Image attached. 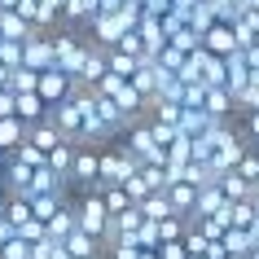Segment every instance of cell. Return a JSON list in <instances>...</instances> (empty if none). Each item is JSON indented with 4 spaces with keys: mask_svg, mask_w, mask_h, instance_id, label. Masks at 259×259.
<instances>
[{
    "mask_svg": "<svg viewBox=\"0 0 259 259\" xmlns=\"http://www.w3.org/2000/svg\"><path fill=\"white\" fill-rule=\"evenodd\" d=\"M75 229H79V215H75V198H70V202L53 215V224H49V237H53V242H66Z\"/></svg>",
    "mask_w": 259,
    "mask_h": 259,
    "instance_id": "9",
    "label": "cell"
},
{
    "mask_svg": "<svg viewBox=\"0 0 259 259\" xmlns=\"http://www.w3.org/2000/svg\"><path fill=\"white\" fill-rule=\"evenodd\" d=\"M40 97H44V106L53 110V106H62V101H70L75 97V79H70L66 70H44L40 75Z\"/></svg>",
    "mask_w": 259,
    "mask_h": 259,
    "instance_id": "3",
    "label": "cell"
},
{
    "mask_svg": "<svg viewBox=\"0 0 259 259\" xmlns=\"http://www.w3.org/2000/svg\"><path fill=\"white\" fill-rule=\"evenodd\" d=\"M27 141H31V145H35V150H40V154H53V150H57V145H62V141H66V137H62V132H57L53 123L44 119V123H35V127H31V132H27Z\"/></svg>",
    "mask_w": 259,
    "mask_h": 259,
    "instance_id": "8",
    "label": "cell"
},
{
    "mask_svg": "<svg viewBox=\"0 0 259 259\" xmlns=\"http://www.w3.org/2000/svg\"><path fill=\"white\" fill-rule=\"evenodd\" d=\"M141 215H145V224H163V220H171L176 211H171V202H167V193H154V198L141 202Z\"/></svg>",
    "mask_w": 259,
    "mask_h": 259,
    "instance_id": "11",
    "label": "cell"
},
{
    "mask_svg": "<svg viewBox=\"0 0 259 259\" xmlns=\"http://www.w3.org/2000/svg\"><path fill=\"white\" fill-rule=\"evenodd\" d=\"M141 259H158V250H145V255H141Z\"/></svg>",
    "mask_w": 259,
    "mask_h": 259,
    "instance_id": "25",
    "label": "cell"
},
{
    "mask_svg": "<svg viewBox=\"0 0 259 259\" xmlns=\"http://www.w3.org/2000/svg\"><path fill=\"white\" fill-rule=\"evenodd\" d=\"M185 233H189V220L185 215H171V220H163V224H158V242H185Z\"/></svg>",
    "mask_w": 259,
    "mask_h": 259,
    "instance_id": "17",
    "label": "cell"
},
{
    "mask_svg": "<svg viewBox=\"0 0 259 259\" xmlns=\"http://www.w3.org/2000/svg\"><path fill=\"white\" fill-rule=\"evenodd\" d=\"M0 259H35V246H31L27 237H14V242L0 250Z\"/></svg>",
    "mask_w": 259,
    "mask_h": 259,
    "instance_id": "21",
    "label": "cell"
},
{
    "mask_svg": "<svg viewBox=\"0 0 259 259\" xmlns=\"http://www.w3.org/2000/svg\"><path fill=\"white\" fill-rule=\"evenodd\" d=\"M9 93L22 97V93H40V70H14V79H9Z\"/></svg>",
    "mask_w": 259,
    "mask_h": 259,
    "instance_id": "16",
    "label": "cell"
},
{
    "mask_svg": "<svg viewBox=\"0 0 259 259\" xmlns=\"http://www.w3.org/2000/svg\"><path fill=\"white\" fill-rule=\"evenodd\" d=\"M18 119L27 123V127L44 123V119H49V106H44V97H40V93H22V97H18Z\"/></svg>",
    "mask_w": 259,
    "mask_h": 259,
    "instance_id": "6",
    "label": "cell"
},
{
    "mask_svg": "<svg viewBox=\"0 0 259 259\" xmlns=\"http://www.w3.org/2000/svg\"><path fill=\"white\" fill-rule=\"evenodd\" d=\"M22 66L27 70H53L57 66V57H53V40H49V31H35L27 44H22Z\"/></svg>",
    "mask_w": 259,
    "mask_h": 259,
    "instance_id": "2",
    "label": "cell"
},
{
    "mask_svg": "<svg viewBox=\"0 0 259 259\" xmlns=\"http://www.w3.org/2000/svg\"><path fill=\"white\" fill-rule=\"evenodd\" d=\"M9 215V198H5V193H0V220Z\"/></svg>",
    "mask_w": 259,
    "mask_h": 259,
    "instance_id": "24",
    "label": "cell"
},
{
    "mask_svg": "<svg viewBox=\"0 0 259 259\" xmlns=\"http://www.w3.org/2000/svg\"><path fill=\"white\" fill-rule=\"evenodd\" d=\"M0 66L22 70V44H14V40H0Z\"/></svg>",
    "mask_w": 259,
    "mask_h": 259,
    "instance_id": "20",
    "label": "cell"
},
{
    "mask_svg": "<svg viewBox=\"0 0 259 259\" xmlns=\"http://www.w3.org/2000/svg\"><path fill=\"white\" fill-rule=\"evenodd\" d=\"M220 193H224L229 202H250V198H255V189H250V180H242L237 171H229V176H220Z\"/></svg>",
    "mask_w": 259,
    "mask_h": 259,
    "instance_id": "10",
    "label": "cell"
},
{
    "mask_svg": "<svg viewBox=\"0 0 259 259\" xmlns=\"http://www.w3.org/2000/svg\"><path fill=\"white\" fill-rule=\"evenodd\" d=\"M158 259H189V246L185 242H167V246H158Z\"/></svg>",
    "mask_w": 259,
    "mask_h": 259,
    "instance_id": "23",
    "label": "cell"
},
{
    "mask_svg": "<svg viewBox=\"0 0 259 259\" xmlns=\"http://www.w3.org/2000/svg\"><path fill=\"white\" fill-rule=\"evenodd\" d=\"M101 193V198H106V211H110V220H119V215H127V211H132V198H127V189H97Z\"/></svg>",
    "mask_w": 259,
    "mask_h": 259,
    "instance_id": "13",
    "label": "cell"
},
{
    "mask_svg": "<svg viewBox=\"0 0 259 259\" xmlns=\"http://www.w3.org/2000/svg\"><path fill=\"white\" fill-rule=\"evenodd\" d=\"M66 202H70V198H31V211H35V220L49 229V224H53V215H57Z\"/></svg>",
    "mask_w": 259,
    "mask_h": 259,
    "instance_id": "14",
    "label": "cell"
},
{
    "mask_svg": "<svg viewBox=\"0 0 259 259\" xmlns=\"http://www.w3.org/2000/svg\"><path fill=\"white\" fill-rule=\"evenodd\" d=\"M35 259H70V250L62 242H53V237H44V242L35 246Z\"/></svg>",
    "mask_w": 259,
    "mask_h": 259,
    "instance_id": "22",
    "label": "cell"
},
{
    "mask_svg": "<svg viewBox=\"0 0 259 259\" xmlns=\"http://www.w3.org/2000/svg\"><path fill=\"white\" fill-rule=\"evenodd\" d=\"M5 220L14 224V233H18V229H27L31 220H35V211H31V198H9V215H5Z\"/></svg>",
    "mask_w": 259,
    "mask_h": 259,
    "instance_id": "15",
    "label": "cell"
},
{
    "mask_svg": "<svg viewBox=\"0 0 259 259\" xmlns=\"http://www.w3.org/2000/svg\"><path fill=\"white\" fill-rule=\"evenodd\" d=\"M75 150H79V145L62 141V145H57V150L49 154V167H53V171H57L62 180H66V185H70V167H75Z\"/></svg>",
    "mask_w": 259,
    "mask_h": 259,
    "instance_id": "12",
    "label": "cell"
},
{
    "mask_svg": "<svg viewBox=\"0 0 259 259\" xmlns=\"http://www.w3.org/2000/svg\"><path fill=\"white\" fill-rule=\"evenodd\" d=\"M75 215H79V233L88 237H110V211H106V198L101 193H75Z\"/></svg>",
    "mask_w": 259,
    "mask_h": 259,
    "instance_id": "1",
    "label": "cell"
},
{
    "mask_svg": "<svg viewBox=\"0 0 259 259\" xmlns=\"http://www.w3.org/2000/svg\"><path fill=\"white\" fill-rule=\"evenodd\" d=\"M250 9H255V14H259V0H250Z\"/></svg>",
    "mask_w": 259,
    "mask_h": 259,
    "instance_id": "26",
    "label": "cell"
},
{
    "mask_svg": "<svg viewBox=\"0 0 259 259\" xmlns=\"http://www.w3.org/2000/svg\"><path fill=\"white\" fill-rule=\"evenodd\" d=\"M137 57H127V53H119V49H110V75H119V79H127L132 83V75H137Z\"/></svg>",
    "mask_w": 259,
    "mask_h": 259,
    "instance_id": "18",
    "label": "cell"
},
{
    "mask_svg": "<svg viewBox=\"0 0 259 259\" xmlns=\"http://www.w3.org/2000/svg\"><path fill=\"white\" fill-rule=\"evenodd\" d=\"M229 211V198L220 193V185H211V189H198V206H193V215L206 220V215H224Z\"/></svg>",
    "mask_w": 259,
    "mask_h": 259,
    "instance_id": "5",
    "label": "cell"
},
{
    "mask_svg": "<svg viewBox=\"0 0 259 259\" xmlns=\"http://www.w3.org/2000/svg\"><path fill=\"white\" fill-rule=\"evenodd\" d=\"M27 123L22 119H0V154H18V145L27 141Z\"/></svg>",
    "mask_w": 259,
    "mask_h": 259,
    "instance_id": "7",
    "label": "cell"
},
{
    "mask_svg": "<svg viewBox=\"0 0 259 259\" xmlns=\"http://www.w3.org/2000/svg\"><path fill=\"white\" fill-rule=\"evenodd\" d=\"M158 66H163L167 75H180V70L189 66V57H185V53H176V49H171V44H167L163 53H158Z\"/></svg>",
    "mask_w": 259,
    "mask_h": 259,
    "instance_id": "19",
    "label": "cell"
},
{
    "mask_svg": "<svg viewBox=\"0 0 259 259\" xmlns=\"http://www.w3.org/2000/svg\"><path fill=\"white\" fill-rule=\"evenodd\" d=\"M202 49H206L211 57H224V62H229V57L237 53V31H233L229 22H215V27L202 35Z\"/></svg>",
    "mask_w": 259,
    "mask_h": 259,
    "instance_id": "4",
    "label": "cell"
}]
</instances>
